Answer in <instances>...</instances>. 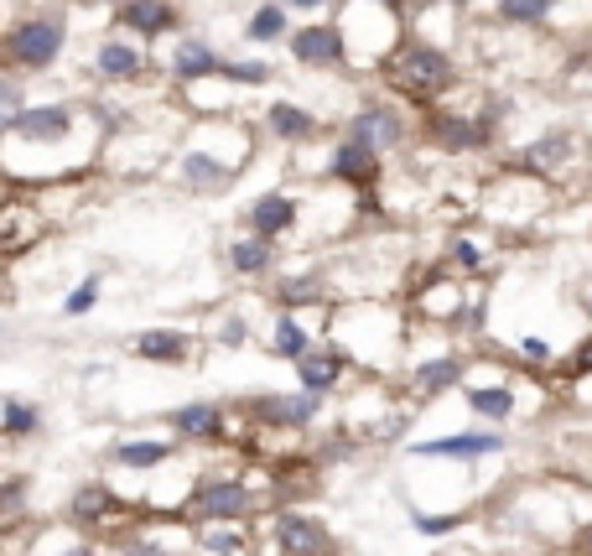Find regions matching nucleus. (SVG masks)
Segmentation results:
<instances>
[{"mask_svg":"<svg viewBox=\"0 0 592 556\" xmlns=\"http://www.w3.org/2000/svg\"><path fill=\"white\" fill-rule=\"evenodd\" d=\"M328 343L343 349V359L354 370L369 375H390L406 349V313L390 302H338L328 313Z\"/></svg>","mask_w":592,"mask_h":556,"instance_id":"obj_1","label":"nucleus"},{"mask_svg":"<svg viewBox=\"0 0 592 556\" xmlns=\"http://www.w3.org/2000/svg\"><path fill=\"white\" fill-rule=\"evenodd\" d=\"M379 79H385V89H390L395 100L432 110V104H442L457 89V63L442 42L400 37L390 47V58L379 63Z\"/></svg>","mask_w":592,"mask_h":556,"instance_id":"obj_2","label":"nucleus"},{"mask_svg":"<svg viewBox=\"0 0 592 556\" xmlns=\"http://www.w3.org/2000/svg\"><path fill=\"white\" fill-rule=\"evenodd\" d=\"M338 32L349 42V63H354V53H364L379 68L400 42V16H395L390 0H349L343 16H338Z\"/></svg>","mask_w":592,"mask_h":556,"instance_id":"obj_3","label":"nucleus"},{"mask_svg":"<svg viewBox=\"0 0 592 556\" xmlns=\"http://www.w3.org/2000/svg\"><path fill=\"white\" fill-rule=\"evenodd\" d=\"M421 136L432 140L436 151L447 157H474V151H489L493 136H499V115L493 110H426L421 115Z\"/></svg>","mask_w":592,"mask_h":556,"instance_id":"obj_4","label":"nucleus"},{"mask_svg":"<svg viewBox=\"0 0 592 556\" xmlns=\"http://www.w3.org/2000/svg\"><path fill=\"white\" fill-rule=\"evenodd\" d=\"M182 510H187V520H197V525H244V520L260 510V495L244 478L218 474V478L193 484L187 499H182Z\"/></svg>","mask_w":592,"mask_h":556,"instance_id":"obj_5","label":"nucleus"},{"mask_svg":"<svg viewBox=\"0 0 592 556\" xmlns=\"http://www.w3.org/2000/svg\"><path fill=\"white\" fill-rule=\"evenodd\" d=\"M525 379L531 375H499V379H463V385H457V396H463V406H468V411H474L478 421H489L493 432H499V427H510L514 417H520V411H525V400H520V390H525Z\"/></svg>","mask_w":592,"mask_h":556,"instance_id":"obj_6","label":"nucleus"},{"mask_svg":"<svg viewBox=\"0 0 592 556\" xmlns=\"http://www.w3.org/2000/svg\"><path fill=\"white\" fill-rule=\"evenodd\" d=\"M271 556H338V541L307 510H276L271 515Z\"/></svg>","mask_w":592,"mask_h":556,"instance_id":"obj_7","label":"nucleus"},{"mask_svg":"<svg viewBox=\"0 0 592 556\" xmlns=\"http://www.w3.org/2000/svg\"><path fill=\"white\" fill-rule=\"evenodd\" d=\"M343 136L349 140H364L369 151H400L406 140H411V125H406V115H400V104L390 100H364L349 115V125H343Z\"/></svg>","mask_w":592,"mask_h":556,"instance_id":"obj_8","label":"nucleus"},{"mask_svg":"<svg viewBox=\"0 0 592 556\" xmlns=\"http://www.w3.org/2000/svg\"><path fill=\"white\" fill-rule=\"evenodd\" d=\"M62 11H47V16H26L21 26L5 32V53L21 63V68H53V58L62 53Z\"/></svg>","mask_w":592,"mask_h":556,"instance_id":"obj_9","label":"nucleus"},{"mask_svg":"<svg viewBox=\"0 0 592 556\" xmlns=\"http://www.w3.org/2000/svg\"><path fill=\"white\" fill-rule=\"evenodd\" d=\"M577 151H582V136H577V131H546V136L531 140L525 151H514L510 172H525V178L556 182L561 172H572V167H577Z\"/></svg>","mask_w":592,"mask_h":556,"instance_id":"obj_10","label":"nucleus"},{"mask_svg":"<svg viewBox=\"0 0 592 556\" xmlns=\"http://www.w3.org/2000/svg\"><path fill=\"white\" fill-rule=\"evenodd\" d=\"M510 447V438L504 432H493V427H468V432H453V438H426V442H411L406 453L411 457H432V463H442V457H457V463H478V457H499Z\"/></svg>","mask_w":592,"mask_h":556,"instance_id":"obj_11","label":"nucleus"},{"mask_svg":"<svg viewBox=\"0 0 592 556\" xmlns=\"http://www.w3.org/2000/svg\"><path fill=\"white\" fill-rule=\"evenodd\" d=\"M343 375H354V364L343 359V349L338 343H328V338H317L307 354L296 359V390L301 396H317V400H328L343 385Z\"/></svg>","mask_w":592,"mask_h":556,"instance_id":"obj_12","label":"nucleus"},{"mask_svg":"<svg viewBox=\"0 0 592 556\" xmlns=\"http://www.w3.org/2000/svg\"><path fill=\"white\" fill-rule=\"evenodd\" d=\"M328 178L343 182L349 193H375L379 182H385V157L379 151H369L364 140H338L333 157H328Z\"/></svg>","mask_w":592,"mask_h":556,"instance_id":"obj_13","label":"nucleus"},{"mask_svg":"<svg viewBox=\"0 0 592 556\" xmlns=\"http://www.w3.org/2000/svg\"><path fill=\"white\" fill-rule=\"evenodd\" d=\"M317 417H322V400L301 396V390H292V396H255L250 400V421L265 427V432H307Z\"/></svg>","mask_w":592,"mask_h":556,"instance_id":"obj_14","label":"nucleus"},{"mask_svg":"<svg viewBox=\"0 0 592 556\" xmlns=\"http://www.w3.org/2000/svg\"><path fill=\"white\" fill-rule=\"evenodd\" d=\"M292 58L301 68H349V42L338 32V21H307L292 32Z\"/></svg>","mask_w":592,"mask_h":556,"instance_id":"obj_15","label":"nucleus"},{"mask_svg":"<svg viewBox=\"0 0 592 556\" xmlns=\"http://www.w3.org/2000/svg\"><path fill=\"white\" fill-rule=\"evenodd\" d=\"M463 379H468V359L457 354V349H442V354L415 359L411 370H406V390L415 400H436V396H447V390H457Z\"/></svg>","mask_w":592,"mask_h":556,"instance_id":"obj_16","label":"nucleus"},{"mask_svg":"<svg viewBox=\"0 0 592 556\" xmlns=\"http://www.w3.org/2000/svg\"><path fill=\"white\" fill-rule=\"evenodd\" d=\"M167 421H172V438L178 442H224L229 438V411L218 400H187Z\"/></svg>","mask_w":592,"mask_h":556,"instance_id":"obj_17","label":"nucleus"},{"mask_svg":"<svg viewBox=\"0 0 592 556\" xmlns=\"http://www.w3.org/2000/svg\"><path fill=\"white\" fill-rule=\"evenodd\" d=\"M276 307L281 313H307V307L328 313V307H338V297L322 271H292V276L276 281Z\"/></svg>","mask_w":592,"mask_h":556,"instance_id":"obj_18","label":"nucleus"},{"mask_svg":"<svg viewBox=\"0 0 592 556\" xmlns=\"http://www.w3.org/2000/svg\"><path fill=\"white\" fill-rule=\"evenodd\" d=\"M296 214H301V203H296L292 193H260V198L250 203L244 224H250V235L255 239H271V245H276V239L296 224Z\"/></svg>","mask_w":592,"mask_h":556,"instance_id":"obj_19","label":"nucleus"},{"mask_svg":"<svg viewBox=\"0 0 592 556\" xmlns=\"http://www.w3.org/2000/svg\"><path fill=\"white\" fill-rule=\"evenodd\" d=\"M130 354L146 359V364H187L193 359V333H182V328H146V333L130 338Z\"/></svg>","mask_w":592,"mask_h":556,"instance_id":"obj_20","label":"nucleus"},{"mask_svg":"<svg viewBox=\"0 0 592 556\" xmlns=\"http://www.w3.org/2000/svg\"><path fill=\"white\" fill-rule=\"evenodd\" d=\"M463 281L453 276H432V281H421V292L411 297V307L421 313V318H432V322H457V313H463Z\"/></svg>","mask_w":592,"mask_h":556,"instance_id":"obj_21","label":"nucleus"},{"mask_svg":"<svg viewBox=\"0 0 592 556\" xmlns=\"http://www.w3.org/2000/svg\"><path fill=\"white\" fill-rule=\"evenodd\" d=\"M73 131V110L62 104H42V110H21V120L11 125L16 140H37V146H53V140H68Z\"/></svg>","mask_w":592,"mask_h":556,"instance_id":"obj_22","label":"nucleus"},{"mask_svg":"<svg viewBox=\"0 0 592 556\" xmlns=\"http://www.w3.org/2000/svg\"><path fill=\"white\" fill-rule=\"evenodd\" d=\"M172 457H178V442H167V438H136V442H115L110 463H115V468H125V474H151V468H167Z\"/></svg>","mask_w":592,"mask_h":556,"instance_id":"obj_23","label":"nucleus"},{"mask_svg":"<svg viewBox=\"0 0 592 556\" xmlns=\"http://www.w3.org/2000/svg\"><path fill=\"white\" fill-rule=\"evenodd\" d=\"M119 510H125V499L115 489H104V484H83L73 495V525H83V531H99V525L119 520Z\"/></svg>","mask_w":592,"mask_h":556,"instance_id":"obj_24","label":"nucleus"},{"mask_svg":"<svg viewBox=\"0 0 592 556\" xmlns=\"http://www.w3.org/2000/svg\"><path fill=\"white\" fill-rule=\"evenodd\" d=\"M119 26H130L140 37H161L178 26V5L172 0H125L119 5Z\"/></svg>","mask_w":592,"mask_h":556,"instance_id":"obj_25","label":"nucleus"},{"mask_svg":"<svg viewBox=\"0 0 592 556\" xmlns=\"http://www.w3.org/2000/svg\"><path fill=\"white\" fill-rule=\"evenodd\" d=\"M317 338H322V333H312L301 313H281V318L271 322V354L286 359V364H296V359L307 354V349H312Z\"/></svg>","mask_w":592,"mask_h":556,"instance_id":"obj_26","label":"nucleus"},{"mask_svg":"<svg viewBox=\"0 0 592 556\" xmlns=\"http://www.w3.org/2000/svg\"><path fill=\"white\" fill-rule=\"evenodd\" d=\"M265 131L276 140H312L322 125H317L312 110H301V104H292V100H276L265 110Z\"/></svg>","mask_w":592,"mask_h":556,"instance_id":"obj_27","label":"nucleus"},{"mask_svg":"<svg viewBox=\"0 0 592 556\" xmlns=\"http://www.w3.org/2000/svg\"><path fill=\"white\" fill-rule=\"evenodd\" d=\"M218 68H224V58H218L208 42H197V37H187V42H178L172 47V73H178L182 83H197V79H214Z\"/></svg>","mask_w":592,"mask_h":556,"instance_id":"obj_28","label":"nucleus"},{"mask_svg":"<svg viewBox=\"0 0 592 556\" xmlns=\"http://www.w3.org/2000/svg\"><path fill=\"white\" fill-rule=\"evenodd\" d=\"M197 556H255V541L244 525H197Z\"/></svg>","mask_w":592,"mask_h":556,"instance_id":"obj_29","label":"nucleus"},{"mask_svg":"<svg viewBox=\"0 0 592 556\" xmlns=\"http://www.w3.org/2000/svg\"><path fill=\"white\" fill-rule=\"evenodd\" d=\"M224 256H229V271H235V276H250V281H255V276H265V271L276 265V245H271V239L244 235V239H235V245H229Z\"/></svg>","mask_w":592,"mask_h":556,"instance_id":"obj_30","label":"nucleus"},{"mask_svg":"<svg viewBox=\"0 0 592 556\" xmlns=\"http://www.w3.org/2000/svg\"><path fill=\"white\" fill-rule=\"evenodd\" d=\"M182 182H187V188H203V193H218V188L235 182V167L208 157V151H187V157H182Z\"/></svg>","mask_w":592,"mask_h":556,"instance_id":"obj_31","label":"nucleus"},{"mask_svg":"<svg viewBox=\"0 0 592 556\" xmlns=\"http://www.w3.org/2000/svg\"><path fill=\"white\" fill-rule=\"evenodd\" d=\"M489 239L483 235H457L453 245H447V271L453 276H483L489 271Z\"/></svg>","mask_w":592,"mask_h":556,"instance_id":"obj_32","label":"nucleus"},{"mask_svg":"<svg viewBox=\"0 0 592 556\" xmlns=\"http://www.w3.org/2000/svg\"><path fill=\"white\" fill-rule=\"evenodd\" d=\"M94 68L104 73V79H136L140 68H146V58H140V47H130V42H104L94 53Z\"/></svg>","mask_w":592,"mask_h":556,"instance_id":"obj_33","label":"nucleus"},{"mask_svg":"<svg viewBox=\"0 0 592 556\" xmlns=\"http://www.w3.org/2000/svg\"><path fill=\"white\" fill-rule=\"evenodd\" d=\"M0 432H5V438H37L42 406H32V400H21V396H5L0 400Z\"/></svg>","mask_w":592,"mask_h":556,"instance_id":"obj_34","label":"nucleus"},{"mask_svg":"<svg viewBox=\"0 0 592 556\" xmlns=\"http://www.w3.org/2000/svg\"><path fill=\"white\" fill-rule=\"evenodd\" d=\"M561 0H493V16L504 26H540V21L556 16Z\"/></svg>","mask_w":592,"mask_h":556,"instance_id":"obj_35","label":"nucleus"},{"mask_svg":"<svg viewBox=\"0 0 592 556\" xmlns=\"http://www.w3.org/2000/svg\"><path fill=\"white\" fill-rule=\"evenodd\" d=\"M468 525V510H411V531L426 541H447Z\"/></svg>","mask_w":592,"mask_h":556,"instance_id":"obj_36","label":"nucleus"},{"mask_svg":"<svg viewBox=\"0 0 592 556\" xmlns=\"http://www.w3.org/2000/svg\"><path fill=\"white\" fill-rule=\"evenodd\" d=\"M244 37H250V42L286 37V5H281V0H265V5H255V16L244 21Z\"/></svg>","mask_w":592,"mask_h":556,"instance_id":"obj_37","label":"nucleus"},{"mask_svg":"<svg viewBox=\"0 0 592 556\" xmlns=\"http://www.w3.org/2000/svg\"><path fill=\"white\" fill-rule=\"evenodd\" d=\"M510 354L525 364V370H546V364H556V343L546 333H520L510 343Z\"/></svg>","mask_w":592,"mask_h":556,"instance_id":"obj_38","label":"nucleus"},{"mask_svg":"<svg viewBox=\"0 0 592 556\" xmlns=\"http://www.w3.org/2000/svg\"><path fill=\"white\" fill-rule=\"evenodd\" d=\"M94 302H99V276H83L79 286L68 292V302H62V313H68V318H83V313H89Z\"/></svg>","mask_w":592,"mask_h":556,"instance_id":"obj_39","label":"nucleus"},{"mask_svg":"<svg viewBox=\"0 0 592 556\" xmlns=\"http://www.w3.org/2000/svg\"><path fill=\"white\" fill-rule=\"evenodd\" d=\"M218 73L229 83H271V63H224Z\"/></svg>","mask_w":592,"mask_h":556,"instance_id":"obj_40","label":"nucleus"},{"mask_svg":"<svg viewBox=\"0 0 592 556\" xmlns=\"http://www.w3.org/2000/svg\"><path fill=\"white\" fill-rule=\"evenodd\" d=\"M16 120H21V89L11 79H0V136H5Z\"/></svg>","mask_w":592,"mask_h":556,"instance_id":"obj_41","label":"nucleus"},{"mask_svg":"<svg viewBox=\"0 0 592 556\" xmlns=\"http://www.w3.org/2000/svg\"><path fill=\"white\" fill-rule=\"evenodd\" d=\"M567 375H572V379H592V333L577 338L572 359H567Z\"/></svg>","mask_w":592,"mask_h":556,"instance_id":"obj_42","label":"nucleus"},{"mask_svg":"<svg viewBox=\"0 0 592 556\" xmlns=\"http://www.w3.org/2000/svg\"><path fill=\"white\" fill-rule=\"evenodd\" d=\"M119 556H172V546H161L157 536H125L119 541Z\"/></svg>","mask_w":592,"mask_h":556,"instance_id":"obj_43","label":"nucleus"},{"mask_svg":"<svg viewBox=\"0 0 592 556\" xmlns=\"http://www.w3.org/2000/svg\"><path fill=\"white\" fill-rule=\"evenodd\" d=\"M244 338H250V322L239 318V313H229V318L218 322V343H224V349H239Z\"/></svg>","mask_w":592,"mask_h":556,"instance_id":"obj_44","label":"nucleus"},{"mask_svg":"<svg viewBox=\"0 0 592 556\" xmlns=\"http://www.w3.org/2000/svg\"><path fill=\"white\" fill-rule=\"evenodd\" d=\"M572 546H577L572 556H592V520H588V525H582V531L572 536Z\"/></svg>","mask_w":592,"mask_h":556,"instance_id":"obj_45","label":"nucleus"},{"mask_svg":"<svg viewBox=\"0 0 592 556\" xmlns=\"http://www.w3.org/2000/svg\"><path fill=\"white\" fill-rule=\"evenodd\" d=\"M286 11H317V5H333V0H281Z\"/></svg>","mask_w":592,"mask_h":556,"instance_id":"obj_46","label":"nucleus"},{"mask_svg":"<svg viewBox=\"0 0 592 556\" xmlns=\"http://www.w3.org/2000/svg\"><path fill=\"white\" fill-rule=\"evenodd\" d=\"M62 556H99V552H94V546H89V541H73V546H68V552H62Z\"/></svg>","mask_w":592,"mask_h":556,"instance_id":"obj_47","label":"nucleus"},{"mask_svg":"<svg viewBox=\"0 0 592 556\" xmlns=\"http://www.w3.org/2000/svg\"><path fill=\"white\" fill-rule=\"evenodd\" d=\"M582 313H588V318H592V286H588V297H582Z\"/></svg>","mask_w":592,"mask_h":556,"instance_id":"obj_48","label":"nucleus"},{"mask_svg":"<svg viewBox=\"0 0 592 556\" xmlns=\"http://www.w3.org/2000/svg\"><path fill=\"white\" fill-rule=\"evenodd\" d=\"M104 5H115V0H104ZM119 5H125V0H119Z\"/></svg>","mask_w":592,"mask_h":556,"instance_id":"obj_49","label":"nucleus"}]
</instances>
